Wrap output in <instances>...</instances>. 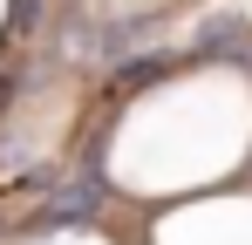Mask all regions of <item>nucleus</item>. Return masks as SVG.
<instances>
[{
    "instance_id": "nucleus-1",
    "label": "nucleus",
    "mask_w": 252,
    "mask_h": 245,
    "mask_svg": "<svg viewBox=\"0 0 252 245\" xmlns=\"http://www.w3.org/2000/svg\"><path fill=\"white\" fill-rule=\"evenodd\" d=\"M198 48H205V55H211V48H239V28H232V21H225V28H205Z\"/></svg>"
}]
</instances>
